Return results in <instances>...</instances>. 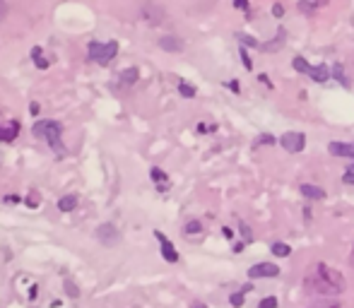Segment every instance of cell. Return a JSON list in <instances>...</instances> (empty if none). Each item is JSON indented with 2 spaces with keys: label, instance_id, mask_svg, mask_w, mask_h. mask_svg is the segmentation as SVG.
<instances>
[{
  "label": "cell",
  "instance_id": "cell-16",
  "mask_svg": "<svg viewBox=\"0 0 354 308\" xmlns=\"http://www.w3.org/2000/svg\"><path fill=\"white\" fill-rule=\"evenodd\" d=\"M248 291H251V284L241 287V291H239V294H231V296H229V304H231L234 308H241L243 306V296H246Z\"/></svg>",
  "mask_w": 354,
  "mask_h": 308
},
{
  "label": "cell",
  "instance_id": "cell-4",
  "mask_svg": "<svg viewBox=\"0 0 354 308\" xmlns=\"http://www.w3.org/2000/svg\"><path fill=\"white\" fill-rule=\"evenodd\" d=\"M280 145L289 152V154H299L306 147V135L304 132H284L280 140Z\"/></svg>",
  "mask_w": 354,
  "mask_h": 308
},
{
  "label": "cell",
  "instance_id": "cell-6",
  "mask_svg": "<svg viewBox=\"0 0 354 308\" xmlns=\"http://www.w3.org/2000/svg\"><path fill=\"white\" fill-rule=\"evenodd\" d=\"M96 238H99L104 246H116V243L121 241V234L116 231V226H113V224H101V226H99V231H96Z\"/></svg>",
  "mask_w": 354,
  "mask_h": 308
},
{
  "label": "cell",
  "instance_id": "cell-28",
  "mask_svg": "<svg viewBox=\"0 0 354 308\" xmlns=\"http://www.w3.org/2000/svg\"><path fill=\"white\" fill-rule=\"evenodd\" d=\"M282 37H284V32H280V34H277V41H270V44H265L263 48H265V51H275V48H280V46H282Z\"/></svg>",
  "mask_w": 354,
  "mask_h": 308
},
{
  "label": "cell",
  "instance_id": "cell-23",
  "mask_svg": "<svg viewBox=\"0 0 354 308\" xmlns=\"http://www.w3.org/2000/svg\"><path fill=\"white\" fill-rule=\"evenodd\" d=\"M149 176H152V181H154V183H164V181H167V174H164L159 166H152Z\"/></svg>",
  "mask_w": 354,
  "mask_h": 308
},
{
  "label": "cell",
  "instance_id": "cell-22",
  "mask_svg": "<svg viewBox=\"0 0 354 308\" xmlns=\"http://www.w3.org/2000/svg\"><path fill=\"white\" fill-rule=\"evenodd\" d=\"M183 231H186V234H200V231H203V224H200L198 219H190L186 226H183Z\"/></svg>",
  "mask_w": 354,
  "mask_h": 308
},
{
  "label": "cell",
  "instance_id": "cell-19",
  "mask_svg": "<svg viewBox=\"0 0 354 308\" xmlns=\"http://www.w3.org/2000/svg\"><path fill=\"white\" fill-rule=\"evenodd\" d=\"M270 251L277 255V258H287V255L292 253V248H289L287 243H280V241H277V243H272V248H270Z\"/></svg>",
  "mask_w": 354,
  "mask_h": 308
},
{
  "label": "cell",
  "instance_id": "cell-29",
  "mask_svg": "<svg viewBox=\"0 0 354 308\" xmlns=\"http://www.w3.org/2000/svg\"><path fill=\"white\" fill-rule=\"evenodd\" d=\"M239 226H241V236H243V243H251V241H253V234H251V229H248V224H239Z\"/></svg>",
  "mask_w": 354,
  "mask_h": 308
},
{
  "label": "cell",
  "instance_id": "cell-31",
  "mask_svg": "<svg viewBox=\"0 0 354 308\" xmlns=\"http://www.w3.org/2000/svg\"><path fill=\"white\" fill-rule=\"evenodd\" d=\"M234 7H236V10H246V12H248V0H234Z\"/></svg>",
  "mask_w": 354,
  "mask_h": 308
},
{
  "label": "cell",
  "instance_id": "cell-18",
  "mask_svg": "<svg viewBox=\"0 0 354 308\" xmlns=\"http://www.w3.org/2000/svg\"><path fill=\"white\" fill-rule=\"evenodd\" d=\"M178 94H181L183 99H193V96H195V87L181 80V82H178Z\"/></svg>",
  "mask_w": 354,
  "mask_h": 308
},
{
  "label": "cell",
  "instance_id": "cell-27",
  "mask_svg": "<svg viewBox=\"0 0 354 308\" xmlns=\"http://www.w3.org/2000/svg\"><path fill=\"white\" fill-rule=\"evenodd\" d=\"M65 294H68V296H73V299H77V296H80V289L75 287L70 279H65Z\"/></svg>",
  "mask_w": 354,
  "mask_h": 308
},
{
  "label": "cell",
  "instance_id": "cell-42",
  "mask_svg": "<svg viewBox=\"0 0 354 308\" xmlns=\"http://www.w3.org/2000/svg\"><path fill=\"white\" fill-rule=\"evenodd\" d=\"M352 265H354V251H352Z\"/></svg>",
  "mask_w": 354,
  "mask_h": 308
},
{
  "label": "cell",
  "instance_id": "cell-3",
  "mask_svg": "<svg viewBox=\"0 0 354 308\" xmlns=\"http://www.w3.org/2000/svg\"><path fill=\"white\" fill-rule=\"evenodd\" d=\"M89 58H92L94 63H99V65H109L116 53H118V44L116 41H109V44H99V41H92L89 44Z\"/></svg>",
  "mask_w": 354,
  "mask_h": 308
},
{
  "label": "cell",
  "instance_id": "cell-10",
  "mask_svg": "<svg viewBox=\"0 0 354 308\" xmlns=\"http://www.w3.org/2000/svg\"><path fill=\"white\" fill-rule=\"evenodd\" d=\"M159 48H164L169 53H178V51H183V41L178 37H162L159 39Z\"/></svg>",
  "mask_w": 354,
  "mask_h": 308
},
{
  "label": "cell",
  "instance_id": "cell-32",
  "mask_svg": "<svg viewBox=\"0 0 354 308\" xmlns=\"http://www.w3.org/2000/svg\"><path fill=\"white\" fill-rule=\"evenodd\" d=\"M226 87H229V89H231V91H236V94L241 91V85H239L236 80H231V82H226Z\"/></svg>",
  "mask_w": 354,
  "mask_h": 308
},
{
  "label": "cell",
  "instance_id": "cell-17",
  "mask_svg": "<svg viewBox=\"0 0 354 308\" xmlns=\"http://www.w3.org/2000/svg\"><path fill=\"white\" fill-rule=\"evenodd\" d=\"M32 60L37 63V68H41V70H46V68L51 65V63H48V60L44 58V51H41L39 46H37V48H32Z\"/></svg>",
  "mask_w": 354,
  "mask_h": 308
},
{
  "label": "cell",
  "instance_id": "cell-34",
  "mask_svg": "<svg viewBox=\"0 0 354 308\" xmlns=\"http://www.w3.org/2000/svg\"><path fill=\"white\" fill-rule=\"evenodd\" d=\"M272 15H275V17H282V15H284V7H282V5H272Z\"/></svg>",
  "mask_w": 354,
  "mask_h": 308
},
{
  "label": "cell",
  "instance_id": "cell-37",
  "mask_svg": "<svg viewBox=\"0 0 354 308\" xmlns=\"http://www.w3.org/2000/svg\"><path fill=\"white\" fill-rule=\"evenodd\" d=\"M243 246H246L243 241H241V243H236V246H234V253H241V251H243Z\"/></svg>",
  "mask_w": 354,
  "mask_h": 308
},
{
  "label": "cell",
  "instance_id": "cell-41",
  "mask_svg": "<svg viewBox=\"0 0 354 308\" xmlns=\"http://www.w3.org/2000/svg\"><path fill=\"white\" fill-rule=\"evenodd\" d=\"M193 308H207V306H205V304H195Z\"/></svg>",
  "mask_w": 354,
  "mask_h": 308
},
{
  "label": "cell",
  "instance_id": "cell-24",
  "mask_svg": "<svg viewBox=\"0 0 354 308\" xmlns=\"http://www.w3.org/2000/svg\"><path fill=\"white\" fill-rule=\"evenodd\" d=\"M236 39L241 41V46H256V48L261 46V44H258L256 39H253V37H248V34H236Z\"/></svg>",
  "mask_w": 354,
  "mask_h": 308
},
{
  "label": "cell",
  "instance_id": "cell-20",
  "mask_svg": "<svg viewBox=\"0 0 354 308\" xmlns=\"http://www.w3.org/2000/svg\"><path fill=\"white\" fill-rule=\"evenodd\" d=\"M330 73H333V77H335L342 87H350V80H347L345 73H342V65H333V70H330Z\"/></svg>",
  "mask_w": 354,
  "mask_h": 308
},
{
  "label": "cell",
  "instance_id": "cell-7",
  "mask_svg": "<svg viewBox=\"0 0 354 308\" xmlns=\"http://www.w3.org/2000/svg\"><path fill=\"white\" fill-rule=\"evenodd\" d=\"M154 236H157V241L162 243V255H164V260H167V263H178V253H176L174 243H171L162 231H154Z\"/></svg>",
  "mask_w": 354,
  "mask_h": 308
},
{
  "label": "cell",
  "instance_id": "cell-5",
  "mask_svg": "<svg viewBox=\"0 0 354 308\" xmlns=\"http://www.w3.org/2000/svg\"><path fill=\"white\" fill-rule=\"evenodd\" d=\"M277 274H280V267L272 265V263H258V265H253V267L248 270V277H251V279H272V277H277Z\"/></svg>",
  "mask_w": 354,
  "mask_h": 308
},
{
  "label": "cell",
  "instance_id": "cell-40",
  "mask_svg": "<svg viewBox=\"0 0 354 308\" xmlns=\"http://www.w3.org/2000/svg\"><path fill=\"white\" fill-rule=\"evenodd\" d=\"M309 2H313V5H325L328 0H309Z\"/></svg>",
  "mask_w": 354,
  "mask_h": 308
},
{
  "label": "cell",
  "instance_id": "cell-11",
  "mask_svg": "<svg viewBox=\"0 0 354 308\" xmlns=\"http://www.w3.org/2000/svg\"><path fill=\"white\" fill-rule=\"evenodd\" d=\"M299 193H301L306 200H323L325 198V190L318 188V185H311V183H304V185L299 188Z\"/></svg>",
  "mask_w": 354,
  "mask_h": 308
},
{
  "label": "cell",
  "instance_id": "cell-36",
  "mask_svg": "<svg viewBox=\"0 0 354 308\" xmlns=\"http://www.w3.org/2000/svg\"><path fill=\"white\" fill-rule=\"evenodd\" d=\"M222 231H224V236H226V238H234V231H231V229H229V226H224Z\"/></svg>",
  "mask_w": 354,
  "mask_h": 308
},
{
  "label": "cell",
  "instance_id": "cell-1",
  "mask_svg": "<svg viewBox=\"0 0 354 308\" xmlns=\"http://www.w3.org/2000/svg\"><path fill=\"white\" fill-rule=\"evenodd\" d=\"M311 270L313 272L306 279V284L313 287V291L323 294V296H333V294H342L345 291V277L335 267H330L325 263H316V267H311Z\"/></svg>",
  "mask_w": 354,
  "mask_h": 308
},
{
  "label": "cell",
  "instance_id": "cell-38",
  "mask_svg": "<svg viewBox=\"0 0 354 308\" xmlns=\"http://www.w3.org/2000/svg\"><path fill=\"white\" fill-rule=\"evenodd\" d=\"M27 202H29V205H32V207H34V205H39V198H37V195H32V198L27 200Z\"/></svg>",
  "mask_w": 354,
  "mask_h": 308
},
{
  "label": "cell",
  "instance_id": "cell-15",
  "mask_svg": "<svg viewBox=\"0 0 354 308\" xmlns=\"http://www.w3.org/2000/svg\"><path fill=\"white\" fill-rule=\"evenodd\" d=\"M137 77H140V70L137 68H128V70L121 73V85H133V82H137Z\"/></svg>",
  "mask_w": 354,
  "mask_h": 308
},
{
  "label": "cell",
  "instance_id": "cell-2",
  "mask_svg": "<svg viewBox=\"0 0 354 308\" xmlns=\"http://www.w3.org/2000/svg\"><path fill=\"white\" fill-rule=\"evenodd\" d=\"M32 132H34V137L44 140L58 157H65L68 149L63 145V128H60V123H56V121H37L34 128H32Z\"/></svg>",
  "mask_w": 354,
  "mask_h": 308
},
{
  "label": "cell",
  "instance_id": "cell-26",
  "mask_svg": "<svg viewBox=\"0 0 354 308\" xmlns=\"http://www.w3.org/2000/svg\"><path fill=\"white\" fill-rule=\"evenodd\" d=\"M258 308H277V299L275 296H265V299H261Z\"/></svg>",
  "mask_w": 354,
  "mask_h": 308
},
{
  "label": "cell",
  "instance_id": "cell-8",
  "mask_svg": "<svg viewBox=\"0 0 354 308\" xmlns=\"http://www.w3.org/2000/svg\"><path fill=\"white\" fill-rule=\"evenodd\" d=\"M17 135H19L17 121H10V123L0 126V142H12V140H17Z\"/></svg>",
  "mask_w": 354,
  "mask_h": 308
},
{
  "label": "cell",
  "instance_id": "cell-12",
  "mask_svg": "<svg viewBox=\"0 0 354 308\" xmlns=\"http://www.w3.org/2000/svg\"><path fill=\"white\" fill-rule=\"evenodd\" d=\"M311 80L313 82H318V85H323V82H328V77H333V73H330V68L328 65H316V68H311Z\"/></svg>",
  "mask_w": 354,
  "mask_h": 308
},
{
  "label": "cell",
  "instance_id": "cell-21",
  "mask_svg": "<svg viewBox=\"0 0 354 308\" xmlns=\"http://www.w3.org/2000/svg\"><path fill=\"white\" fill-rule=\"evenodd\" d=\"M275 142H277V140H275V135H267V132H263L261 137L253 142V147L258 149V147H263V145H275Z\"/></svg>",
  "mask_w": 354,
  "mask_h": 308
},
{
  "label": "cell",
  "instance_id": "cell-9",
  "mask_svg": "<svg viewBox=\"0 0 354 308\" xmlns=\"http://www.w3.org/2000/svg\"><path fill=\"white\" fill-rule=\"evenodd\" d=\"M328 152L335 154V157L354 159V145H347V142H330V145H328Z\"/></svg>",
  "mask_w": 354,
  "mask_h": 308
},
{
  "label": "cell",
  "instance_id": "cell-13",
  "mask_svg": "<svg viewBox=\"0 0 354 308\" xmlns=\"http://www.w3.org/2000/svg\"><path fill=\"white\" fill-rule=\"evenodd\" d=\"M75 207H77V198L75 195H65V198L58 200V210L60 212H73Z\"/></svg>",
  "mask_w": 354,
  "mask_h": 308
},
{
  "label": "cell",
  "instance_id": "cell-30",
  "mask_svg": "<svg viewBox=\"0 0 354 308\" xmlns=\"http://www.w3.org/2000/svg\"><path fill=\"white\" fill-rule=\"evenodd\" d=\"M342 181L347 183V185H354V164H352V166H347V171H345Z\"/></svg>",
  "mask_w": 354,
  "mask_h": 308
},
{
  "label": "cell",
  "instance_id": "cell-35",
  "mask_svg": "<svg viewBox=\"0 0 354 308\" xmlns=\"http://www.w3.org/2000/svg\"><path fill=\"white\" fill-rule=\"evenodd\" d=\"M258 80H261L263 85H267V87H272V85H270V80H267V75H258Z\"/></svg>",
  "mask_w": 354,
  "mask_h": 308
},
{
  "label": "cell",
  "instance_id": "cell-33",
  "mask_svg": "<svg viewBox=\"0 0 354 308\" xmlns=\"http://www.w3.org/2000/svg\"><path fill=\"white\" fill-rule=\"evenodd\" d=\"M7 17V5H5V0H0V22Z\"/></svg>",
  "mask_w": 354,
  "mask_h": 308
},
{
  "label": "cell",
  "instance_id": "cell-39",
  "mask_svg": "<svg viewBox=\"0 0 354 308\" xmlns=\"http://www.w3.org/2000/svg\"><path fill=\"white\" fill-rule=\"evenodd\" d=\"M29 111H32V113L37 116V113H39V104H29Z\"/></svg>",
  "mask_w": 354,
  "mask_h": 308
},
{
  "label": "cell",
  "instance_id": "cell-25",
  "mask_svg": "<svg viewBox=\"0 0 354 308\" xmlns=\"http://www.w3.org/2000/svg\"><path fill=\"white\" fill-rule=\"evenodd\" d=\"M241 60H243V68L246 70H253V60H251V55H248V51H246V46H241Z\"/></svg>",
  "mask_w": 354,
  "mask_h": 308
},
{
  "label": "cell",
  "instance_id": "cell-14",
  "mask_svg": "<svg viewBox=\"0 0 354 308\" xmlns=\"http://www.w3.org/2000/svg\"><path fill=\"white\" fill-rule=\"evenodd\" d=\"M292 68H294L297 73H304V75L311 73V65L306 63V58H304V55H294V60H292Z\"/></svg>",
  "mask_w": 354,
  "mask_h": 308
}]
</instances>
